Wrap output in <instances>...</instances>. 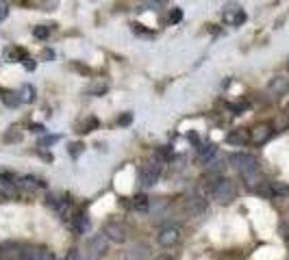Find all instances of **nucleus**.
Instances as JSON below:
<instances>
[{"instance_id":"12","label":"nucleus","mask_w":289,"mask_h":260,"mask_svg":"<svg viewBox=\"0 0 289 260\" xmlns=\"http://www.w3.org/2000/svg\"><path fill=\"white\" fill-rule=\"evenodd\" d=\"M204 206H207V202H204L200 195H196L192 193L187 199H185V208H187L189 212H194V215H198V212H202L204 211Z\"/></svg>"},{"instance_id":"7","label":"nucleus","mask_w":289,"mask_h":260,"mask_svg":"<svg viewBox=\"0 0 289 260\" xmlns=\"http://www.w3.org/2000/svg\"><path fill=\"white\" fill-rule=\"evenodd\" d=\"M102 232H105V236L109 241H113V243H122V241L126 239V228L122 224H118V221H107Z\"/></svg>"},{"instance_id":"23","label":"nucleus","mask_w":289,"mask_h":260,"mask_svg":"<svg viewBox=\"0 0 289 260\" xmlns=\"http://www.w3.org/2000/svg\"><path fill=\"white\" fill-rule=\"evenodd\" d=\"M181 17H183V11H181V9H174V11L170 13V22H181Z\"/></svg>"},{"instance_id":"20","label":"nucleus","mask_w":289,"mask_h":260,"mask_svg":"<svg viewBox=\"0 0 289 260\" xmlns=\"http://www.w3.org/2000/svg\"><path fill=\"white\" fill-rule=\"evenodd\" d=\"M22 94H24V96H22V100H24V102H33V98H35V89H31L29 85H24Z\"/></svg>"},{"instance_id":"16","label":"nucleus","mask_w":289,"mask_h":260,"mask_svg":"<svg viewBox=\"0 0 289 260\" xmlns=\"http://www.w3.org/2000/svg\"><path fill=\"white\" fill-rule=\"evenodd\" d=\"M133 204H135V208H139V211H148V206H150V199H148L146 195H137Z\"/></svg>"},{"instance_id":"9","label":"nucleus","mask_w":289,"mask_h":260,"mask_svg":"<svg viewBox=\"0 0 289 260\" xmlns=\"http://www.w3.org/2000/svg\"><path fill=\"white\" fill-rule=\"evenodd\" d=\"M268 91L272 96H285L289 91V76H274L268 85Z\"/></svg>"},{"instance_id":"1","label":"nucleus","mask_w":289,"mask_h":260,"mask_svg":"<svg viewBox=\"0 0 289 260\" xmlns=\"http://www.w3.org/2000/svg\"><path fill=\"white\" fill-rule=\"evenodd\" d=\"M209 193H211L213 199H217L220 204H228L235 199L237 195V189L233 184V180L224 178V176H213V182L209 187Z\"/></svg>"},{"instance_id":"5","label":"nucleus","mask_w":289,"mask_h":260,"mask_svg":"<svg viewBox=\"0 0 289 260\" xmlns=\"http://www.w3.org/2000/svg\"><path fill=\"white\" fill-rule=\"evenodd\" d=\"M150 245L144 243V241H137V243H130L124 252V258L126 260H148L150 258Z\"/></svg>"},{"instance_id":"22","label":"nucleus","mask_w":289,"mask_h":260,"mask_svg":"<svg viewBox=\"0 0 289 260\" xmlns=\"http://www.w3.org/2000/svg\"><path fill=\"white\" fill-rule=\"evenodd\" d=\"M65 260H83V256H81V252H78V249H70L68 256H65Z\"/></svg>"},{"instance_id":"27","label":"nucleus","mask_w":289,"mask_h":260,"mask_svg":"<svg viewBox=\"0 0 289 260\" xmlns=\"http://www.w3.org/2000/svg\"><path fill=\"white\" fill-rule=\"evenodd\" d=\"M159 260H167V258H159Z\"/></svg>"},{"instance_id":"11","label":"nucleus","mask_w":289,"mask_h":260,"mask_svg":"<svg viewBox=\"0 0 289 260\" xmlns=\"http://www.w3.org/2000/svg\"><path fill=\"white\" fill-rule=\"evenodd\" d=\"M70 226L76 234H85L87 228H90V221H87V215L83 211H74L72 217H70Z\"/></svg>"},{"instance_id":"18","label":"nucleus","mask_w":289,"mask_h":260,"mask_svg":"<svg viewBox=\"0 0 289 260\" xmlns=\"http://www.w3.org/2000/svg\"><path fill=\"white\" fill-rule=\"evenodd\" d=\"M33 35H35L37 39H46V37L50 35V26H35V29H33Z\"/></svg>"},{"instance_id":"24","label":"nucleus","mask_w":289,"mask_h":260,"mask_svg":"<svg viewBox=\"0 0 289 260\" xmlns=\"http://www.w3.org/2000/svg\"><path fill=\"white\" fill-rule=\"evenodd\" d=\"M7 13H9L7 2H4V0H0V20H4V17H7Z\"/></svg>"},{"instance_id":"3","label":"nucleus","mask_w":289,"mask_h":260,"mask_svg":"<svg viewBox=\"0 0 289 260\" xmlns=\"http://www.w3.org/2000/svg\"><path fill=\"white\" fill-rule=\"evenodd\" d=\"M107 236H105V232H100V234H94L90 241H87V249H85V256L87 260H98V258H102L105 256V252H107Z\"/></svg>"},{"instance_id":"13","label":"nucleus","mask_w":289,"mask_h":260,"mask_svg":"<svg viewBox=\"0 0 289 260\" xmlns=\"http://www.w3.org/2000/svg\"><path fill=\"white\" fill-rule=\"evenodd\" d=\"M226 141L231 143V146H244V143L250 141V132L248 130H233V132L226 134Z\"/></svg>"},{"instance_id":"6","label":"nucleus","mask_w":289,"mask_h":260,"mask_svg":"<svg viewBox=\"0 0 289 260\" xmlns=\"http://www.w3.org/2000/svg\"><path fill=\"white\" fill-rule=\"evenodd\" d=\"M161 247H174L176 243L181 241V228L179 226H165L157 236Z\"/></svg>"},{"instance_id":"10","label":"nucleus","mask_w":289,"mask_h":260,"mask_svg":"<svg viewBox=\"0 0 289 260\" xmlns=\"http://www.w3.org/2000/svg\"><path fill=\"white\" fill-rule=\"evenodd\" d=\"M22 260H53L50 252L46 247H24L20 252Z\"/></svg>"},{"instance_id":"14","label":"nucleus","mask_w":289,"mask_h":260,"mask_svg":"<svg viewBox=\"0 0 289 260\" xmlns=\"http://www.w3.org/2000/svg\"><path fill=\"white\" fill-rule=\"evenodd\" d=\"M18 187H22V189H33V191H35V189H41L44 187V182H39V180L37 178H33V176H24V178L20 180V182H18Z\"/></svg>"},{"instance_id":"26","label":"nucleus","mask_w":289,"mask_h":260,"mask_svg":"<svg viewBox=\"0 0 289 260\" xmlns=\"http://www.w3.org/2000/svg\"><path fill=\"white\" fill-rule=\"evenodd\" d=\"M31 130H33V132H44V126H39V124H33Z\"/></svg>"},{"instance_id":"21","label":"nucleus","mask_w":289,"mask_h":260,"mask_svg":"<svg viewBox=\"0 0 289 260\" xmlns=\"http://www.w3.org/2000/svg\"><path fill=\"white\" fill-rule=\"evenodd\" d=\"M59 141V137L57 134H53V137H44V139H39V146L44 147V146H53V143H57Z\"/></svg>"},{"instance_id":"4","label":"nucleus","mask_w":289,"mask_h":260,"mask_svg":"<svg viewBox=\"0 0 289 260\" xmlns=\"http://www.w3.org/2000/svg\"><path fill=\"white\" fill-rule=\"evenodd\" d=\"M228 162H231L233 167H237L241 174L253 171V169H259V161L254 159L253 154H248V152H235V154L228 156Z\"/></svg>"},{"instance_id":"19","label":"nucleus","mask_w":289,"mask_h":260,"mask_svg":"<svg viewBox=\"0 0 289 260\" xmlns=\"http://www.w3.org/2000/svg\"><path fill=\"white\" fill-rule=\"evenodd\" d=\"M68 152H70V156H72V159H78V154L83 152V143H72V146L68 147Z\"/></svg>"},{"instance_id":"17","label":"nucleus","mask_w":289,"mask_h":260,"mask_svg":"<svg viewBox=\"0 0 289 260\" xmlns=\"http://www.w3.org/2000/svg\"><path fill=\"white\" fill-rule=\"evenodd\" d=\"M2 102H4V104H9V106H16V104H20V98H18V94L4 91V94H2Z\"/></svg>"},{"instance_id":"25","label":"nucleus","mask_w":289,"mask_h":260,"mask_svg":"<svg viewBox=\"0 0 289 260\" xmlns=\"http://www.w3.org/2000/svg\"><path fill=\"white\" fill-rule=\"evenodd\" d=\"M130 119H133V115L126 113V115H122V117L118 119V124H120V126H128V124H130Z\"/></svg>"},{"instance_id":"15","label":"nucleus","mask_w":289,"mask_h":260,"mask_svg":"<svg viewBox=\"0 0 289 260\" xmlns=\"http://www.w3.org/2000/svg\"><path fill=\"white\" fill-rule=\"evenodd\" d=\"M198 152H200V156H202V159H211L213 154H216V146H213V143H209V146H198Z\"/></svg>"},{"instance_id":"8","label":"nucleus","mask_w":289,"mask_h":260,"mask_svg":"<svg viewBox=\"0 0 289 260\" xmlns=\"http://www.w3.org/2000/svg\"><path fill=\"white\" fill-rule=\"evenodd\" d=\"M270 137H272V126L270 124H257V126L250 130V141L257 143V146L265 143Z\"/></svg>"},{"instance_id":"2","label":"nucleus","mask_w":289,"mask_h":260,"mask_svg":"<svg viewBox=\"0 0 289 260\" xmlns=\"http://www.w3.org/2000/svg\"><path fill=\"white\" fill-rule=\"evenodd\" d=\"M161 161H150V162H144L142 169H139V182H142V187H155L157 182H159L161 178Z\"/></svg>"}]
</instances>
